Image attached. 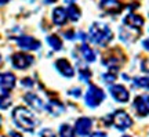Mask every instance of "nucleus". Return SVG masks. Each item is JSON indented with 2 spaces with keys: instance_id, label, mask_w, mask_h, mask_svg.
Instances as JSON below:
<instances>
[{
  "instance_id": "f257e3e1",
  "label": "nucleus",
  "mask_w": 149,
  "mask_h": 137,
  "mask_svg": "<svg viewBox=\"0 0 149 137\" xmlns=\"http://www.w3.org/2000/svg\"><path fill=\"white\" fill-rule=\"evenodd\" d=\"M13 121L24 132H33L39 125L37 118L33 115L32 111H29L25 107H17L13 111Z\"/></svg>"
},
{
  "instance_id": "f03ea898",
  "label": "nucleus",
  "mask_w": 149,
  "mask_h": 137,
  "mask_svg": "<svg viewBox=\"0 0 149 137\" xmlns=\"http://www.w3.org/2000/svg\"><path fill=\"white\" fill-rule=\"evenodd\" d=\"M88 39L91 43L98 44V46H107L113 39L111 28L104 22H94L91 24L90 31H88Z\"/></svg>"
},
{
  "instance_id": "7ed1b4c3",
  "label": "nucleus",
  "mask_w": 149,
  "mask_h": 137,
  "mask_svg": "<svg viewBox=\"0 0 149 137\" xmlns=\"http://www.w3.org/2000/svg\"><path fill=\"white\" fill-rule=\"evenodd\" d=\"M104 123L107 126H113L116 127L117 130L124 132V130H127V129L133 126V119L126 111L119 110L115 111L111 115H108L107 118H104Z\"/></svg>"
},
{
  "instance_id": "20e7f679",
  "label": "nucleus",
  "mask_w": 149,
  "mask_h": 137,
  "mask_svg": "<svg viewBox=\"0 0 149 137\" xmlns=\"http://www.w3.org/2000/svg\"><path fill=\"white\" fill-rule=\"evenodd\" d=\"M104 100H105V91L95 84H90L84 96L86 105L90 107V108H97Z\"/></svg>"
},
{
  "instance_id": "39448f33",
  "label": "nucleus",
  "mask_w": 149,
  "mask_h": 137,
  "mask_svg": "<svg viewBox=\"0 0 149 137\" xmlns=\"http://www.w3.org/2000/svg\"><path fill=\"white\" fill-rule=\"evenodd\" d=\"M35 63V57L28 53H15L11 57V65L15 69H26Z\"/></svg>"
},
{
  "instance_id": "423d86ee",
  "label": "nucleus",
  "mask_w": 149,
  "mask_h": 137,
  "mask_svg": "<svg viewBox=\"0 0 149 137\" xmlns=\"http://www.w3.org/2000/svg\"><path fill=\"white\" fill-rule=\"evenodd\" d=\"M109 91H111L112 97L115 98V101H117V103L124 104V103H127V101L130 100V93H128V90L126 89L123 84L112 83L111 86H109Z\"/></svg>"
},
{
  "instance_id": "0eeeda50",
  "label": "nucleus",
  "mask_w": 149,
  "mask_h": 137,
  "mask_svg": "<svg viewBox=\"0 0 149 137\" xmlns=\"http://www.w3.org/2000/svg\"><path fill=\"white\" fill-rule=\"evenodd\" d=\"M17 44L22 48V50H26V51H35L40 48V42L35 39L32 36H26V35H22V36L17 37Z\"/></svg>"
},
{
  "instance_id": "6e6552de",
  "label": "nucleus",
  "mask_w": 149,
  "mask_h": 137,
  "mask_svg": "<svg viewBox=\"0 0 149 137\" xmlns=\"http://www.w3.org/2000/svg\"><path fill=\"white\" fill-rule=\"evenodd\" d=\"M133 107L138 116L149 115V96L144 94V96L135 97V100L133 103Z\"/></svg>"
},
{
  "instance_id": "1a4fd4ad",
  "label": "nucleus",
  "mask_w": 149,
  "mask_h": 137,
  "mask_svg": "<svg viewBox=\"0 0 149 137\" xmlns=\"http://www.w3.org/2000/svg\"><path fill=\"white\" fill-rule=\"evenodd\" d=\"M91 127H93V121L90 118H79L76 123H74V133L80 137H86L91 133Z\"/></svg>"
},
{
  "instance_id": "9d476101",
  "label": "nucleus",
  "mask_w": 149,
  "mask_h": 137,
  "mask_svg": "<svg viewBox=\"0 0 149 137\" xmlns=\"http://www.w3.org/2000/svg\"><path fill=\"white\" fill-rule=\"evenodd\" d=\"M55 69L64 78H73L74 76V69L72 67V64L66 60V58H59L55 61Z\"/></svg>"
},
{
  "instance_id": "9b49d317",
  "label": "nucleus",
  "mask_w": 149,
  "mask_h": 137,
  "mask_svg": "<svg viewBox=\"0 0 149 137\" xmlns=\"http://www.w3.org/2000/svg\"><path fill=\"white\" fill-rule=\"evenodd\" d=\"M100 7L108 14H119L123 6L119 0H100Z\"/></svg>"
},
{
  "instance_id": "f8f14e48",
  "label": "nucleus",
  "mask_w": 149,
  "mask_h": 137,
  "mask_svg": "<svg viewBox=\"0 0 149 137\" xmlns=\"http://www.w3.org/2000/svg\"><path fill=\"white\" fill-rule=\"evenodd\" d=\"M123 24H124L127 28H130V29L138 31L139 28H142V25H144V20H142L139 15H137V14L130 13V14H127V15L124 17Z\"/></svg>"
},
{
  "instance_id": "ddd939ff",
  "label": "nucleus",
  "mask_w": 149,
  "mask_h": 137,
  "mask_svg": "<svg viewBox=\"0 0 149 137\" xmlns=\"http://www.w3.org/2000/svg\"><path fill=\"white\" fill-rule=\"evenodd\" d=\"M15 76L11 72H4L0 74V90H6V91H11L15 86Z\"/></svg>"
},
{
  "instance_id": "4468645a",
  "label": "nucleus",
  "mask_w": 149,
  "mask_h": 137,
  "mask_svg": "<svg viewBox=\"0 0 149 137\" xmlns=\"http://www.w3.org/2000/svg\"><path fill=\"white\" fill-rule=\"evenodd\" d=\"M24 101H25L31 108H33V110H36V111L44 110V103H43V100L39 96L35 94V93H26V94L24 96Z\"/></svg>"
},
{
  "instance_id": "2eb2a0df",
  "label": "nucleus",
  "mask_w": 149,
  "mask_h": 137,
  "mask_svg": "<svg viewBox=\"0 0 149 137\" xmlns=\"http://www.w3.org/2000/svg\"><path fill=\"white\" fill-rule=\"evenodd\" d=\"M68 21V15H66V10L64 7H55L53 10V22L58 27L65 25Z\"/></svg>"
},
{
  "instance_id": "dca6fc26",
  "label": "nucleus",
  "mask_w": 149,
  "mask_h": 137,
  "mask_svg": "<svg viewBox=\"0 0 149 137\" xmlns=\"http://www.w3.org/2000/svg\"><path fill=\"white\" fill-rule=\"evenodd\" d=\"M80 56H81V58L84 60L86 63H94L97 60L95 51H94L86 42H83L81 46H80Z\"/></svg>"
},
{
  "instance_id": "f3484780",
  "label": "nucleus",
  "mask_w": 149,
  "mask_h": 137,
  "mask_svg": "<svg viewBox=\"0 0 149 137\" xmlns=\"http://www.w3.org/2000/svg\"><path fill=\"white\" fill-rule=\"evenodd\" d=\"M44 108H46V111H47V112H50V114H51V115H54V116L61 115V114H64V111H65L64 105H62L59 101H57V100L48 101L47 104L44 105Z\"/></svg>"
},
{
  "instance_id": "a211bd4d",
  "label": "nucleus",
  "mask_w": 149,
  "mask_h": 137,
  "mask_svg": "<svg viewBox=\"0 0 149 137\" xmlns=\"http://www.w3.org/2000/svg\"><path fill=\"white\" fill-rule=\"evenodd\" d=\"M65 10H66V15H68V18H69L70 21H73V22L79 21L80 15H81V11H80V8L76 4L69 3L68 8H65Z\"/></svg>"
},
{
  "instance_id": "6ab92c4d",
  "label": "nucleus",
  "mask_w": 149,
  "mask_h": 137,
  "mask_svg": "<svg viewBox=\"0 0 149 137\" xmlns=\"http://www.w3.org/2000/svg\"><path fill=\"white\" fill-rule=\"evenodd\" d=\"M134 87L137 89H145V90H149V75L146 76H137L131 80Z\"/></svg>"
},
{
  "instance_id": "aec40b11",
  "label": "nucleus",
  "mask_w": 149,
  "mask_h": 137,
  "mask_svg": "<svg viewBox=\"0 0 149 137\" xmlns=\"http://www.w3.org/2000/svg\"><path fill=\"white\" fill-rule=\"evenodd\" d=\"M11 100L10 97V91H6V90H0V108L1 110H7L11 105Z\"/></svg>"
},
{
  "instance_id": "412c9836",
  "label": "nucleus",
  "mask_w": 149,
  "mask_h": 137,
  "mask_svg": "<svg viewBox=\"0 0 149 137\" xmlns=\"http://www.w3.org/2000/svg\"><path fill=\"white\" fill-rule=\"evenodd\" d=\"M47 43L53 50H61L62 46H64L62 42H61V39H59L57 35H48L47 36Z\"/></svg>"
},
{
  "instance_id": "4be33fe9",
  "label": "nucleus",
  "mask_w": 149,
  "mask_h": 137,
  "mask_svg": "<svg viewBox=\"0 0 149 137\" xmlns=\"http://www.w3.org/2000/svg\"><path fill=\"white\" fill-rule=\"evenodd\" d=\"M59 137H74V129L68 123H64L59 126V132H58Z\"/></svg>"
},
{
  "instance_id": "5701e85b",
  "label": "nucleus",
  "mask_w": 149,
  "mask_h": 137,
  "mask_svg": "<svg viewBox=\"0 0 149 137\" xmlns=\"http://www.w3.org/2000/svg\"><path fill=\"white\" fill-rule=\"evenodd\" d=\"M79 75H80V80L81 82H88L91 79V71L88 69V67H83L79 69Z\"/></svg>"
},
{
  "instance_id": "b1692460",
  "label": "nucleus",
  "mask_w": 149,
  "mask_h": 137,
  "mask_svg": "<svg viewBox=\"0 0 149 137\" xmlns=\"http://www.w3.org/2000/svg\"><path fill=\"white\" fill-rule=\"evenodd\" d=\"M102 80L108 84H112L115 80H116V74H113V72H107V74L102 75Z\"/></svg>"
},
{
  "instance_id": "393cba45",
  "label": "nucleus",
  "mask_w": 149,
  "mask_h": 137,
  "mask_svg": "<svg viewBox=\"0 0 149 137\" xmlns=\"http://www.w3.org/2000/svg\"><path fill=\"white\" fill-rule=\"evenodd\" d=\"M39 136L40 137H57L55 132H54L53 129H42L40 133H39Z\"/></svg>"
},
{
  "instance_id": "a878e982",
  "label": "nucleus",
  "mask_w": 149,
  "mask_h": 137,
  "mask_svg": "<svg viewBox=\"0 0 149 137\" xmlns=\"http://www.w3.org/2000/svg\"><path fill=\"white\" fill-rule=\"evenodd\" d=\"M68 93H69L72 97H74V98H79L80 96H81V89H80V87H74V89H70Z\"/></svg>"
},
{
  "instance_id": "bb28decb",
  "label": "nucleus",
  "mask_w": 149,
  "mask_h": 137,
  "mask_svg": "<svg viewBox=\"0 0 149 137\" xmlns=\"http://www.w3.org/2000/svg\"><path fill=\"white\" fill-rule=\"evenodd\" d=\"M21 84L24 86V87H32V86H33V80L31 79V78H24V79L21 80Z\"/></svg>"
},
{
  "instance_id": "cd10ccee",
  "label": "nucleus",
  "mask_w": 149,
  "mask_h": 137,
  "mask_svg": "<svg viewBox=\"0 0 149 137\" xmlns=\"http://www.w3.org/2000/svg\"><path fill=\"white\" fill-rule=\"evenodd\" d=\"M90 137H108V134L105 132H94Z\"/></svg>"
},
{
  "instance_id": "c85d7f7f",
  "label": "nucleus",
  "mask_w": 149,
  "mask_h": 137,
  "mask_svg": "<svg viewBox=\"0 0 149 137\" xmlns=\"http://www.w3.org/2000/svg\"><path fill=\"white\" fill-rule=\"evenodd\" d=\"M65 37H68V39H70V40H73L74 37H76V35H74L73 31H68V32H65Z\"/></svg>"
},
{
  "instance_id": "c756f323",
  "label": "nucleus",
  "mask_w": 149,
  "mask_h": 137,
  "mask_svg": "<svg viewBox=\"0 0 149 137\" xmlns=\"http://www.w3.org/2000/svg\"><path fill=\"white\" fill-rule=\"evenodd\" d=\"M141 69H142L144 72H146V74H149V61L142 64V65H141Z\"/></svg>"
},
{
  "instance_id": "7c9ffc66",
  "label": "nucleus",
  "mask_w": 149,
  "mask_h": 137,
  "mask_svg": "<svg viewBox=\"0 0 149 137\" xmlns=\"http://www.w3.org/2000/svg\"><path fill=\"white\" fill-rule=\"evenodd\" d=\"M7 137H22V136H21V133L15 132V130H11V132H8Z\"/></svg>"
},
{
  "instance_id": "2f4dec72",
  "label": "nucleus",
  "mask_w": 149,
  "mask_h": 137,
  "mask_svg": "<svg viewBox=\"0 0 149 137\" xmlns=\"http://www.w3.org/2000/svg\"><path fill=\"white\" fill-rule=\"evenodd\" d=\"M142 47H144L146 51H149V39H145L144 42H142Z\"/></svg>"
},
{
  "instance_id": "473e14b6",
  "label": "nucleus",
  "mask_w": 149,
  "mask_h": 137,
  "mask_svg": "<svg viewBox=\"0 0 149 137\" xmlns=\"http://www.w3.org/2000/svg\"><path fill=\"white\" fill-rule=\"evenodd\" d=\"M8 1H10V0H0V6H1V4H6V3H8Z\"/></svg>"
},
{
  "instance_id": "72a5a7b5",
  "label": "nucleus",
  "mask_w": 149,
  "mask_h": 137,
  "mask_svg": "<svg viewBox=\"0 0 149 137\" xmlns=\"http://www.w3.org/2000/svg\"><path fill=\"white\" fill-rule=\"evenodd\" d=\"M54 1H57V0H46L47 4H51V3H54Z\"/></svg>"
},
{
  "instance_id": "f704fd0d",
  "label": "nucleus",
  "mask_w": 149,
  "mask_h": 137,
  "mask_svg": "<svg viewBox=\"0 0 149 137\" xmlns=\"http://www.w3.org/2000/svg\"><path fill=\"white\" fill-rule=\"evenodd\" d=\"M1 123H3V122H1V116H0V127H1Z\"/></svg>"
},
{
  "instance_id": "c9c22d12",
  "label": "nucleus",
  "mask_w": 149,
  "mask_h": 137,
  "mask_svg": "<svg viewBox=\"0 0 149 137\" xmlns=\"http://www.w3.org/2000/svg\"><path fill=\"white\" fill-rule=\"evenodd\" d=\"M123 137H131V136H127V134H126V136H123Z\"/></svg>"
},
{
  "instance_id": "e433bc0d",
  "label": "nucleus",
  "mask_w": 149,
  "mask_h": 137,
  "mask_svg": "<svg viewBox=\"0 0 149 137\" xmlns=\"http://www.w3.org/2000/svg\"><path fill=\"white\" fill-rule=\"evenodd\" d=\"M0 63H1V56H0Z\"/></svg>"
}]
</instances>
